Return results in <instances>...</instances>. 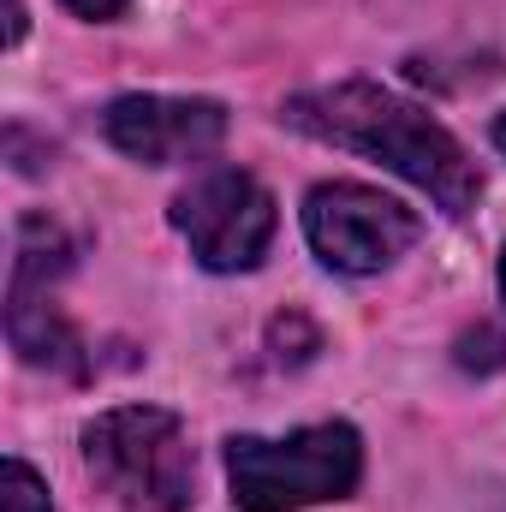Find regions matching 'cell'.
<instances>
[{
	"label": "cell",
	"instance_id": "6da1fadb",
	"mask_svg": "<svg viewBox=\"0 0 506 512\" xmlns=\"http://www.w3.org/2000/svg\"><path fill=\"white\" fill-rule=\"evenodd\" d=\"M280 120L304 137H322L334 149L370 155L381 167H393L399 179H411L441 215H471L483 197V173L465 155V143L441 126L435 114H423L417 102H405L399 90L370 84V78H346L328 90H304L280 108Z\"/></svg>",
	"mask_w": 506,
	"mask_h": 512
},
{
	"label": "cell",
	"instance_id": "7a4b0ae2",
	"mask_svg": "<svg viewBox=\"0 0 506 512\" xmlns=\"http://www.w3.org/2000/svg\"><path fill=\"white\" fill-rule=\"evenodd\" d=\"M84 465L96 489L126 512H191L197 453L185 423L161 405H114L84 423Z\"/></svg>",
	"mask_w": 506,
	"mask_h": 512
},
{
	"label": "cell",
	"instance_id": "3957f363",
	"mask_svg": "<svg viewBox=\"0 0 506 512\" xmlns=\"http://www.w3.org/2000/svg\"><path fill=\"white\" fill-rule=\"evenodd\" d=\"M358 477H364V441L352 423H310L280 441H262V435L227 441L233 507L245 512H298L346 501Z\"/></svg>",
	"mask_w": 506,
	"mask_h": 512
},
{
	"label": "cell",
	"instance_id": "277c9868",
	"mask_svg": "<svg viewBox=\"0 0 506 512\" xmlns=\"http://www.w3.org/2000/svg\"><path fill=\"white\" fill-rule=\"evenodd\" d=\"M173 227L209 274H245L274 245V197L245 167H209L173 197Z\"/></svg>",
	"mask_w": 506,
	"mask_h": 512
},
{
	"label": "cell",
	"instance_id": "5b68a950",
	"mask_svg": "<svg viewBox=\"0 0 506 512\" xmlns=\"http://www.w3.org/2000/svg\"><path fill=\"white\" fill-rule=\"evenodd\" d=\"M417 233H423V221L376 185L340 179V185H316L304 197V239L340 274H381L387 262H399L417 245Z\"/></svg>",
	"mask_w": 506,
	"mask_h": 512
},
{
	"label": "cell",
	"instance_id": "8992f818",
	"mask_svg": "<svg viewBox=\"0 0 506 512\" xmlns=\"http://www.w3.org/2000/svg\"><path fill=\"white\" fill-rule=\"evenodd\" d=\"M72 262V245L54 221L30 215L18 227V256H12V292H6V334L12 346L24 352V364H48V370H66L78 376L84 370V346L78 334L60 322L54 298H48V280H60Z\"/></svg>",
	"mask_w": 506,
	"mask_h": 512
},
{
	"label": "cell",
	"instance_id": "52a82bcc",
	"mask_svg": "<svg viewBox=\"0 0 506 512\" xmlns=\"http://www.w3.org/2000/svg\"><path fill=\"white\" fill-rule=\"evenodd\" d=\"M102 131L120 155L143 167H179V161H203L221 149L227 108L203 96H120L102 114Z\"/></svg>",
	"mask_w": 506,
	"mask_h": 512
},
{
	"label": "cell",
	"instance_id": "ba28073f",
	"mask_svg": "<svg viewBox=\"0 0 506 512\" xmlns=\"http://www.w3.org/2000/svg\"><path fill=\"white\" fill-rule=\"evenodd\" d=\"M6 512H54L48 507V483L24 459H6Z\"/></svg>",
	"mask_w": 506,
	"mask_h": 512
},
{
	"label": "cell",
	"instance_id": "9c48e42d",
	"mask_svg": "<svg viewBox=\"0 0 506 512\" xmlns=\"http://www.w3.org/2000/svg\"><path fill=\"white\" fill-rule=\"evenodd\" d=\"M459 364H465V370H501L506 364V334H495V328L465 334V340H459Z\"/></svg>",
	"mask_w": 506,
	"mask_h": 512
},
{
	"label": "cell",
	"instance_id": "30bf717a",
	"mask_svg": "<svg viewBox=\"0 0 506 512\" xmlns=\"http://www.w3.org/2000/svg\"><path fill=\"white\" fill-rule=\"evenodd\" d=\"M66 12H78V18H96V24H108V18H120L131 0H60Z\"/></svg>",
	"mask_w": 506,
	"mask_h": 512
},
{
	"label": "cell",
	"instance_id": "8fae6325",
	"mask_svg": "<svg viewBox=\"0 0 506 512\" xmlns=\"http://www.w3.org/2000/svg\"><path fill=\"white\" fill-rule=\"evenodd\" d=\"M6 42H24V0H6Z\"/></svg>",
	"mask_w": 506,
	"mask_h": 512
},
{
	"label": "cell",
	"instance_id": "7c38bea8",
	"mask_svg": "<svg viewBox=\"0 0 506 512\" xmlns=\"http://www.w3.org/2000/svg\"><path fill=\"white\" fill-rule=\"evenodd\" d=\"M495 149H501V155H506V114H501V120H495Z\"/></svg>",
	"mask_w": 506,
	"mask_h": 512
},
{
	"label": "cell",
	"instance_id": "4fadbf2b",
	"mask_svg": "<svg viewBox=\"0 0 506 512\" xmlns=\"http://www.w3.org/2000/svg\"><path fill=\"white\" fill-rule=\"evenodd\" d=\"M501 298H506V256H501Z\"/></svg>",
	"mask_w": 506,
	"mask_h": 512
}]
</instances>
